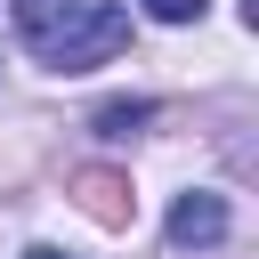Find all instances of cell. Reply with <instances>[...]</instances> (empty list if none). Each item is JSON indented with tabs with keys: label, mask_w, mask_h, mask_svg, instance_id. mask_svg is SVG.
Masks as SVG:
<instances>
[{
	"label": "cell",
	"mask_w": 259,
	"mask_h": 259,
	"mask_svg": "<svg viewBox=\"0 0 259 259\" xmlns=\"http://www.w3.org/2000/svg\"><path fill=\"white\" fill-rule=\"evenodd\" d=\"M16 32L40 65L89 73V65L130 49V8H113V0H16Z\"/></svg>",
	"instance_id": "1"
},
{
	"label": "cell",
	"mask_w": 259,
	"mask_h": 259,
	"mask_svg": "<svg viewBox=\"0 0 259 259\" xmlns=\"http://www.w3.org/2000/svg\"><path fill=\"white\" fill-rule=\"evenodd\" d=\"M219 235H227V202H219V194L194 186V194L170 202V243H178V251H210Z\"/></svg>",
	"instance_id": "2"
},
{
	"label": "cell",
	"mask_w": 259,
	"mask_h": 259,
	"mask_svg": "<svg viewBox=\"0 0 259 259\" xmlns=\"http://www.w3.org/2000/svg\"><path fill=\"white\" fill-rule=\"evenodd\" d=\"M138 121H154V105H146V97H121V105H97V130H105V138H130Z\"/></svg>",
	"instance_id": "3"
},
{
	"label": "cell",
	"mask_w": 259,
	"mask_h": 259,
	"mask_svg": "<svg viewBox=\"0 0 259 259\" xmlns=\"http://www.w3.org/2000/svg\"><path fill=\"white\" fill-rule=\"evenodd\" d=\"M146 16H154V24H194L202 0H146Z\"/></svg>",
	"instance_id": "4"
},
{
	"label": "cell",
	"mask_w": 259,
	"mask_h": 259,
	"mask_svg": "<svg viewBox=\"0 0 259 259\" xmlns=\"http://www.w3.org/2000/svg\"><path fill=\"white\" fill-rule=\"evenodd\" d=\"M24 259H65V251H24Z\"/></svg>",
	"instance_id": "5"
}]
</instances>
